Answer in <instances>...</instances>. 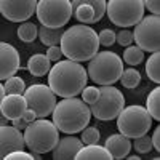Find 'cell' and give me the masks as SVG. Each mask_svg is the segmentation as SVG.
<instances>
[{
	"label": "cell",
	"mask_w": 160,
	"mask_h": 160,
	"mask_svg": "<svg viewBox=\"0 0 160 160\" xmlns=\"http://www.w3.org/2000/svg\"><path fill=\"white\" fill-rule=\"evenodd\" d=\"M26 109H28V104L22 95H5L0 102V111L8 120L22 117Z\"/></svg>",
	"instance_id": "17"
},
{
	"label": "cell",
	"mask_w": 160,
	"mask_h": 160,
	"mask_svg": "<svg viewBox=\"0 0 160 160\" xmlns=\"http://www.w3.org/2000/svg\"><path fill=\"white\" fill-rule=\"evenodd\" d=\"M98 40H99V45L102 47H111L115 42V32L112 29H102L98 34Z\"/></svg>",
	"instance_id": "30"
},
{
	"label": "cell",
	"mask_w": 160,
	"mask_h": 160,
	"mask_svg": "<svg viewBox=\"0 0 160 160\" xmlns=\"http://www.w3.org/2000/svg\"><path fill=\"white\" fill-rule=\"evenodd\" d=\"M24 136L18 128L13 125H0V160L13 151L24 149Z\"/></svg>",
	"instance_id": "14"
},
{
	"label": "cell",
	"mask_w": 160,
	"mask_h": 160,
	"mask_svg": "<svg viewBox=\"0 0 160 160\" xmlns=\"http://www.w3.org/2000/svg\"><path fill=\"white\" fill-rule=\"evenodd\" d=\"M123 72V61L117 53L99 51L88 61V78L96 85H114Z\"/></svg>",
	"instance_id": "5"
},
{
	"label": "cell",
	"mask_w": 160,
	"mask_h": 160,
	"mask_svg": "<svg viewBox=\"0 0 160 160\" xmlns=\"http://www.w3.org/2000/svg\"><path fill=\"white\" fill-rule=\"evenodd\" d=\"M11 123H13V127L15 128H18L19 131H22L26 127H28V122L22 118V117H19V118H15V120H11Z\"/></svg>",
	"instance_id": "37"
},
{
	"label": "cell",
	"mask_w": 160,
	"mask_h": 160,
	"mask_svg": "<svg viewBox=\"0 0 160 160\" xmlns=\"http://www.w3.org/2000/svg\"><path fill=\"white\" fill-rule=\"evenodd\" d=\"M131 148H135V151L138 154H148L151 152L154 148H152V141H151V136H148V133L139 138H135V142L131 144Z\"/></svg>",
	"instance_id": "28"
},
{
	"label": "cell",
	"mask_w": 160,
	"mask_h": 160,
	"mask_svg": "<svg viewBox=\"0 0 160 160\" xmlns=\"http://www.w3.org/2000/svg\"><path fill=\"white\" fill-rule=\"evenodd\" d=\"M24 144L28 146L31 154H47L51 152L59 139V130L56 125L43 118H35L24 128Z\"/></svg>",
	"instance_id": "4"
},
{
	"label": "cell",
	"mask_w": 160,
	"mask_h": 160,
	"mask_svg": "<svg viewBox=\"0 0 160 160\" xmlns=\"http://www.w3.org/2000/svg\"><path fill=\"white\" fill-rule=\"evenodd\" d=\"M24 99L28 109L35 112V117H48L56 106V95L48 85L35 83L24 90Z\"/></svg>",
	"instance_id": "11"
},
{
	"label": "cell",
	"mask_w": 160,
	"mask_h": 160,
	"mask_svg": "<svg viewBox=\"0 0 160 160\" xmlns=\"http://www.w3.org/2000/svg\"><path fill=\"white\" fill-rule=\"evenodd\" d=\"M19 53L18 50L7 43L0 42V80H7L19 71Z\"/></svg>",
	"instance_id": "15"
},
{
	"label": "cell",
	"mask_w": 160,
	"mask_h": 160,
	"mask_svg": "<svg viewBox=\"0 0 160 160\" xmlns=\"http://www.w3.org/2000/svg\"><path fill=\"white\" fill-rule=\"evenodd\" d=\"M123 61L130 66H138L144 61V51L138 45H128L123 53Z\"/></svg>",
	"instance_id": "25"
},
{
	"label": "cell",
	"mask_w": 160,
	"mask_h": 160,
	"mask_svg": "<svg viewBox=\"0 0 160 160\" xmlns=\"http://www.w3.org/2000/svg\"><path fill=\"white\" fill-rule=\"evenodd\" d=\"M59 43L62 55L77 62L90 61L99 48L98 32L87 24H75L69 28L62 32Z\"/></svg>",
	"instance_id": "2"
},
{
	"label": "cell",
	"mask_w": 160,
	"mask_h": 160,
	"mask_svg": "<svg viewBox=\"0 0 160 160\" xmlns=\"http://www.w3.org/2000/svg\"><path fill=\"white\" fill-rule=\"evenodd\" d=\"M133 40L142 51H158L160 50V18L158 15L142 16L135 24Z\"/></svg>",
	"instance_id": "10"
},
{
	"label": "cell",
	"mask_w": 160,
	"mask_h": 160,
	"mask_svg": "<svg viewBox=\"0 0 160 160\" xmlns=\"http://www.w3.org/2000/svg\"><path fill=\"white\" fill-rule=\"evenodd\" d=\"M87 69L72 59L58 61L48 71V87L56 96L61 98H72L80 95L87 87Z\"/></svg>",
	"instance_id": "1"
},
{
	"label": "cell",
	"mask_w": 160,
	"mask_h": 160,
	"mask_svg": "<svg viewBox=\"0 0 160 160\" xmlns=\"http://www.w3.org/2000/svg\"><path fill=\"white\" fill-rule=\"evenodd\" d=\"M146 111L154 120H160V90L154 88L146 99Z\"/></svg>",
	"instance_id": "23"
},
{
	"label": "cell",
	"mask_w": 160,
	"mask_h": 160,
	"mask_svg": "<svg viewBox=\"0 0 160 160\" xmlns=\"http://www.w3.org/2000/svg\"><path fill=\"white\" fill-rule=\"evenodd\" d=\"M38 35V28L34 22H21V26L18 28V37L21 42L24 43H31L35 40V37Z\"/></svg>",
	"instance_id": "24"
},
{
	"label": "cell",
	"mask_w": 160,
	"mask_h": 160,
	"mask_svg": "<svg viewBox=\"0 0 160 160\" xmlns=\"http://www.w3.org/2000/svg\"><path fill=\"white\" fill-rule=\"evenodd\" d=\"M146 74H148L149 80H152L154 83L160 82V55H158V51H154L149 56V59L146 61Z\"/></svg>",
	"instance_id": "22"
},
{
	"label": "cell",
	"mask_w": 160,
	"mask_h": 160,
	"mask_svg": "<svg viewBox=\"0 0 160 160\" xmlns=\"http://www.w3.org/2000/svg\"><path fill=\"white\" fill-rule=\"evenodd\" d=\"M99 138H101L99 130L95 127H85L82 130V136H80L83 146L85 144H96V142H99Z\"/></svg>",
	"instance_id": "29"
},
{
	"label": "cell",
	"mask_w": 160,
	"mask_h": 160,
	"mask_svg": "<svg viewBox=\"0 0 160 160\" xmlns=\"http://www.w3.org/2000/svg\"><path fill=\"white\" fill-rule=\"evenodd\" d=\"M123 108H125V98L122 91L111 85H101L98 99L93 104H90V112L98 120L106 122V120L115 118Z\"/></svg>",
	"instance_id": "8"
},
{
	"label": "cell",
	"mask_w": 160,
	"mask_h": 160,
	"mask_svg": "<svg viewBox=\"0 0 160 160\" xmlns=\"http://www.w3.org/2000/svg\"><path fill=\"white\" fill-rule=\"evenodd\" d=\"M115 118H117L118 131L127 138H139L146 135L152 125L151 114L146 111V108L138 104L123 108Z\"/></svg>",
	"instance_id": "6"
},
{
	"label": "cell",
	"mask_w": 160,
	"mask_h": 160,
	"mask_svg": "<svg viewBox=\"0 0 160 160\" xmlns=\"http://www.w3.org/2000/svg\"><path fill=\"white\" fill-rule=\"evenodd\" d=\"M72 15L78 22L93 24L106 15V0H72Z\"/></svg>",
	"instance_id": "12"
},
{
	"label": "cell",
	"mask_w": 160,
	"mask_h": 160,
	"mask_svg": "<svg viewBox=\"0 0 160 160\" xmlns=\"http://www.w3.org/2000/svg\"><path fill=\"white\" fill-rule=\"evenodd\" d=\"M37 7V0H0V13L11 22L28 21Z\"/></svg>",
	"instance_id": "13"
},
{
	"label": "cell",
	"mask_w": 160,
	"mask_h": 160,
	"mask_svg": "<svg viewBox=\"0 0 160 160\" xmlns=\"http://www.w3.org/2000/svg\"><path fill=\"white\" fill-rule=\"evenodd\" d=\"M99 96V88L98 87H85L82 90V99L87 104H93Z\"/></svg>",
	"instance_id": "31"
},
{
	"label": "cell",
	"mask_w": 160,
	"mask_h": 160,
	"mask_svg": "<svg viewBox=\"0 0 160 160\" xmlns=\"http://www.w3.org/2000/svg\"><path fill=\"white\" fill-rule=\"evenodd\" d=\"M3 88H5V95H22L26 90V83L21 77L11 75L7 78Z\"/></svg>",
	"instance_id": "26"
},
{
	"label": "cell",
	"mask_w": 160,
	"mask_h": 160,
	"mask_svg": "<svg viewBox=\"0 0 160 160\" xmlns=\"http://www.w3.org/2000/svg\"><path fill=\"white\" fill-rule=\"evenodd\" d=\"M118 80H120V82H122V85L127 87V88H136V87L139 85V82H141V74H139V71H136V69L131 68V69L123 71Z\"/></svg>",
	"instance_id": "27"
},
{
	"label": "cell",
	"mask_w": 160,
	"mask_h": 160,
	"mask_svg": "<svg viewBox=\"0 0 160 160\" xmlns=\"http://www.w3.org/2000/svg\"><path fill=\"white\" fill-rule=\"evenodd\" d=\"M3 96H5V88H3V85H2V83H0V102H2Z\"/></svg>",
	"instance_id": "40"
},
{
	"label": "cell",
	"mask_w": 160,
	"mask_h": 160,
	"mask_svg": "<svg viewBox=\"0 0 160 160\" xmlns=\"http://www.w3.org/2000/svg\"><path fill=\"white\" fill-rule=\"evenodd\" d=\"M35 15L47 28H64L72 18L71 0H37Z\"/></svg>",
	"instance_id": "7"
},
{
	"label": "cell",
	"mask_w": 160,
	"mask_h": 160,
	"mask_svg": "<svg viewBox=\"0 0 160 160\" xmlns=\"http://www.w3.org/2000/svg\"><path fill=\"white\" fill-rule=\"evenodd\" d=\"M83 148V142L80 138H74V135H69L66 138L58 139L56 146L53 148V158L55 160H72L75 158L77 152Z\"/></svg>",
	"instance_id": "16"
},
{
	"label": "cell",
	"mask_w": 160,
	"mask_h": 160,
	"mask_svg": "<svg viewBox=\"0 0 160 160\" xmlns=\"http://www.w3.org/2000/svg\"><path fill=\"white\" fill-rule=\"evenodd\" d=\"M104 148L111 154V158L122 160V158L128 157V154L131 151V141H130V138L123 136L122 133H117V135H111L106 139Z\"/></svg>",
	"instance_id": "18"
},
{
	"label": "cell",
	"mask_w": 160,
	"mask_h": 160,
	"mask_svg": "<svg viewBox=\"0 0 160 160\" xmlns=\"http://www.w3.org/2000/svg\"><path fill=\"white\" fill-rule=\"evenodd\" d=\"M61 28H47V26H42L38 29V35L42 43L47 45V47H51V45H58L61 42Z\"/></svg>",
	"instance_id": "21"
},
{
	"label": "cell",
	"mask_w": 160,
	"mask_h": 160,
	"mask_svg": "<svg viewBox=\"0 0 160 160\" xmlns=\"http://www.w3.org/2000/svg\"><path fill=\"white\" fill-rule=\"evenodd\" d=\"M144 8H148L152 15H158L160 13V0H142Z\"/></svg>",
	"instance_id": "35"
},
{
	"label": "cell",
	"mask_w": 160,
	"mask_h": 160,
	"mask_svg": "<svg viewBox=\"0 0 160 160\" xmlns=\"http://www.w3.org/2000/svg\"><path fill=\"white\" fill-rule=\"evenodd\" d=\"M62 56V51H61V47L59 45H51L47 51V58L50 61H59Z\"/></svg>",
	"instance_id": "33"
},
{
	"label": "cell",
	"mask_w": 160,
	"mask_h": 160,
	"mask_svg": "<svg viewBox=\"0 0 160 160\" xmlns=\"http://www.w3.org/2000/svg\"><path fill=\"white\" fill-rule=\"evenodd\" d=\"M53 123L56 128L66 135H75L80 133L91 118V112L88 104L83 99L72 98H64L59 102H56L53 109Z\"/></svg>",
	"instance_id": "3"
},
{
	"label": "cell",
	"mask_w": 160,
	"mask_h": 160,
	"mask_svg": "<svg viewBox=\"0 0 160 160\" xmlns=\"http://www.w3.org/2000/svg\"><path fill=\"white\" fill-rule=\"evenodd\" d=\"M22 118H24L26 122L29 123V122H32V120H35L37 117H35V112H34V111H31V109H26V111H24V114H22Z\"/></svg>",
	"instance_id": "38"
},
{
	"label": "cell",
	"mask_w": 160,
	"mask_h": 160,
	"mask_svg": "<svg viewBox=\"0 0 160 160\" xmlns=\"http://www.w3.org/2000/svg\"><path fill=\"white\" fill-rule=\"evenodd\" d=\"M75 158L78 160H109L111 158V154L108 152V149L104 146H99L98 142L96 144H85L82 149H80L75 155Z\"/></svg>",
	"instance_id": "19"
},
{
	"label": "cell",
	"mask_w": 160,
	"mask_h": 160,
	"mask_svg": "<svg viewBox=\"0 0 160 160\" xmlns=\"http://www.w3.org/2000/svg\"><path fill=\"white\" fill-rule=\"evenodd\" d=\"M5 158H8V160H15V158H26V160H32L34 158V155L32 154H29V152H26L24 149H18V151H13V152H10Z\"/></svg>",
	"instance_id": "34"
},
{
	"label": "cell",
	"mask_w": 160,
	"mask_h": 160,
	"mask_svg": "<svg viewBox=\"0 0 160 160\" xmlns=\"http://www.w3.org/2000/svg\"><path fill=\"white\" fill-rule=\"evenodd\" d=\"M151 141H152V148L155 151H160V128H155L154 130V135H152Z\"/></svg>",
	"instance_id": "36"
},
{
	"label": "cell",
	"mask_w": 160,
	"mask_h": 160,
	"mask_svg": "<svg viewBox=\"0 0 160 160\" xmlns=\"http://www.w3.org/2000/svg\"><path fill=\"white\" fill-rule=\"evenodd\" d=\"M51 69V61L47 58V55H32L29 58L28 62V71L31 72V75L34 77H43L48 74V71Z\"/></svg>",
	"instance_id": "20"
},
{
	"label": "cell",
	"mask_w": 160,
	"mask_h": 160,
	"mask_svg": "<svg viewBox=\"0 0 160 160\" xmlns=\"http://www.w3.org/2000/svg\"><path fill=\"white\" fill-rule=\"evenodd\" d=\"M142 0H109L106 2V13L118 28L135 26L144 16Z\"/></svg>",
	"instance_id": "9"
},
{
	"label": "cell",
	"mask_w": 160,
	"mask_h": 160,
	"mask_svg": "<svg viewBox=\"0 0 160 160\" xmlns=\"http://www.w3.org/2000/svg\"><path fill=\"white\" fill-rule=\"evenodd\" d=\"M115 40L122 45V47H128L133 43V32L128 29H122L118 34H115Z\"/></svg>",
	"instance_id": "32"
},
{
	"label": "cell",
	"mask_w": 160,
	"mask_h": 160,
	"mask_svg": "<svg viewBox=\"0 0 160 160\" xmlns=\"http://www.w3.org/2000/svg\"><path fill=\"white\" fill-rule=\"evenodd\" d=\"M8 123V118L2 114V111H0V125H7Z\"/></svg>",
	"instance_id": "39"
}]
</instances>
